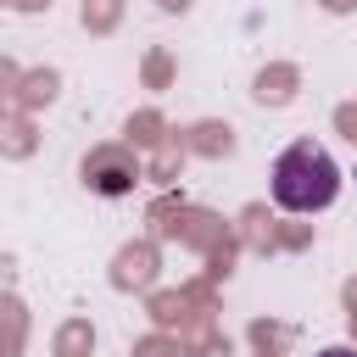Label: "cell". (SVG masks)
<instances>
[{"instance_id":"obj_2","label":"cell","mask_w":357,"mask_h":357,"mask_svg":"<svg viewBox=\"0 0 357 357\" xmlns=\"http://www.w3.org/2000/svg\"><path fill=\"white\" fill-rule=\"evenodd\" d=\"M318 357H357L351 346H329V351H318Z\"/></svg>"},{"instance_id":"obj_1","label":"cell","mask_w":357,"mask_h":357,"mask_svg":"<svg viewBox=\"0 0 357 357\" xmlns=\"http://www.w3.org/2000/svg\"><path fill=\"white\" fill-rule=\"evenodd\" d=\"M335 190H340V173H335L329 151L312 145V139L290 145V151L273 162V201H279L284 212H318V206L335 201Z\"/></svg>"}]
</instances>
